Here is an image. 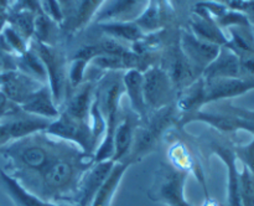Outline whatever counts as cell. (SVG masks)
<instances>
[{"instance_id":"cell-17","label":"cell","mask_w":254,"mask_h":206,"mask_svg":"<svg viewBox=\"0 0 254 206\" xmlns=\"http://www.w3.org/2000/svg\"><path fill=\"white\" fill-rule=\"evenodd\" d=\"M93 84L91 82L79 84L76 88V93L67 102L64 113L72 118L82 122H89L92 102H93Z\"/></svg>"},{"instance_id":"cell-25","label":"cell","mask_w":254,"mask_h":206,"mask_svg":"<svg viewBox=\"0 0 254 206\" xmlns=\"http://www.w3.org/2000/svg\"><path fill=\"white\" fill-rule=\"evenodd\" d=\"M98 26L101 27V30L107 36L113 37L118 41L119 40H126V41L134 44V42H138L139 40L145 36L134 21L101 22V24H98Z\"/></svg>"},{"instance_id":"cell-7","label":"cell","mask_w":254,"mask_h":206,"mask_svg":"<svg viewBox=\"0 0 254 206\" xmlns=\"http://www.w3.org/2000/svg\"><path fill=\"white\" fill-rule=\"evenodd\" d=\"M173 117V108L171 106L165 107L158 111V117H154L148 124L140 128H135L134 132V140L131 149H133V158H141L144 154L149 153L155 145L159 136L163 132L164 127L168 126Z\"/></svg>"},{"instance_id":"cell-41","label":"cell","mask_w":254,"mask_h":206,"mask_svg":"<svg viewBox=\"0 0 254 206\" xmlns=\"http://www.w3.org/2000/svg\"><path fill=\"white\" fill-rule=\"evenodd\" d=\"M73 2H74V9H76V7L78 6L79 4H81V2H82V0H73Z\"/></svg>"},{"instance_id":"cell-27","label":"cell","mask_w":254,"mask_h":206,"mask_svg":"<svg viewBox=\"0 0 254 206\" xmlns=\"http://www.w3.org/2000/svg\"><path fill=\"white\" fill-rule=\"evenodd\" d=\"M35 17H36V14L27 10L11 11L7 15V25H10L20 36L24 37L29 42L34 36Z\"/></svg>"},{"instance_id":"cell-19","label":"cell","mask_w":254,"mask_h":206,"mask_svg":"<svg viewBox=\"0 0 254 206\" xmlns=\"http://www.w3.org/2000/svg\"><path fill=\"white\" fill-rule=\"evenodd\" d=\"M0 179H1L2 185L5 186V189L10 194V196L14 199L15 203H17L21 206H69L42 200L41 198H39V196L34 195L29 190H26L19 183V180H16L14 176L9 175V174L2 170L0 171Z\"/></svg>"},{"instance_id":"cell-13","label":"cell","mask_w":254,"mask_h":206,"mask_svg":"<svg viewBox=\"0 0 254 206\" xmlns=\"http://www.w3.org/2000/svg\"><path fill=\"white\" fill-rule=\"evenodd\" d=\"M114 165L113 160L98 161L96 165L92 166L91 170L86 174L82 180V185L79 188V196L77 204L82 206H91L92 200L97 194L98 189L107 179Z\"/></svg>"},{"instance_id":"cell-8","label":"cell","mask_w":254,"mask_h":206,"mask_svg":"<svg viewBox=\"0 0 254 206\" xmlns=\"http://www.w3.org/2000/svg\"><path fill=\"white\" fill-rule=\"evenodd\" d=\"M9 153L12 154V156L16 158L17 163L27 170L41 174H44L55 161L61 159L57 158L51 149L45 148L44 144H36L32 140L22 143L21 145L17 146V149H10Z\"/></svg>"},{"instance_id":"cell-26","label":"cell","mask_w":254,"mask_h":206,"mask_svg":"<svg viewBox=\"0 0 254 206\" xmlns=\"http://www.w3.org/2000/svg\"><path fill=\"white\" fill-rule=\"evenodd\" d=\"M230 36L226 46L232 50L238 56L254 54V35L251 26H238L228 29Z\"/></svg>"},{"instance_id":"cell-42","label":"cell","mask_w":254,"mask_h":206,"mask_svg":"<svg viewBox=\"0 0 254 206\" xmlns=\"http://www.w3.org/2000/svg\"><path fill=\"white\" fill-rule=\"evenodd\" d=\"M76 206H82V205H78V204H77V205Z\"/></svg>"},{"instance_id":"cell-14","label":"cell","mask_w":254,"mask_h":206,"mask_svg":"<svg viewBox=\"0 0 254 206\" xmlns=\"http://www.w3.org/2000/svg\"><path fill=\"white\" fill-rule=\"evenodd\" d=\"M189 31L197 39L218 46H226L228 42V36L225 31L216 24L212 17L206 14L193 12L189 20Z\"/></svg>"},{"instance_id":"cell-23","label":"cell","mask_w":254,"mask_h":206,"mask_svg":"<svg viewBox=\"0 0 254 206\" xmlns=\"http://www.w3.org/2000/svg\"><path fill=\"white\" fill-rule=\"evenodd\" d=\"M16 67L20 72L37 79L41 83L47 84L49 82L46 67L35 49L29 47L24 54L19 55L16 57Z\"/></svg>"},{"instance_id":"cell-40","label":"cell","mask_w":254,"mask_h":206,"mask_svg":"<svg viewBox=\"0 0 254 206\" xmlns=\"http://www.w3.org/2000/svg\"><path fill=\"white\" fill-rule=\"evenodd\" d=\"M7 15H9V12L6 11V5L0 2V32L7 24Z\"/></svg>"},{"instance_id":"cell-6","label":"cell","mask_w":254,"mask_h":206,"mask_svg":"<svg viewBox=\"0 0 254 206\" xmlns=\"http://www.w3.org/2000/svg\"><path fill=\"white\" fill-rule=\"evenodd\" d=\"M252 89H254V78L248 77L203 79V106L211 102L242 96Z\"/></svg>"},{"instance_id":"cell-35","label":"cell","mask_w":254,"mask_h":206,"mask_svg":"<svg viewBox=\"0 0 254 206\" xmlns=\"http://www.w3.org/2000/svg\"><path fill=\"white\" fill-rule=\"evenodd\" d=\"M228 7L242 12L251 26H254V0H235L228 4Z\"/></svg>"},{"instance_id":"cell-24","label":"cell","mask_w":254,"mask_h":206,"mask_svg":"<svg viewBox=\"0 0 254 206\" xmlns=\"http://www.w3.org/2000/svg\"><path fill=\"white\" fill-rule=\"evenodd\" d=\"M176 106L184 113L198 111L203 106V78L196 79L185 88L180 89Z\"/></svg>"},{"instance_id":"cell-22","label":"cell","mask_w":254,"mask_h":206,"mask_svg":"<svg viewBox=\"0 0 254 206\" xmlns=\"http://www.w3.org/2000/svg\"><path fill=\"white\" fill-rule=\"evenodd\" d=\"M129 164H130L129 161L128 163H123V161H117V163H114L109 175L107 176L104 183L102 184L101 188L98 189L97 194L94 195L91 206H108L114 191L118 188L124 173L128 169Z\"/></svg>"},{"instance_id":"cell-1","label":"cell","mask_w":254,"mask_h":206,"mask_svg":"<svg viewBox=\"0 0 254 206\" xmlns=\"http://www.w3.org/2000/svg\"><path fill=\"white\" fill-rule=\"evenodd\" d=\"M44 132L47 136L72 141L78 145L84 153H89L96 148L89 122L77 121L64 112L54 119Z\"/></svg>"},{"instance_id":"cell-16","label":"cell","mask_w":254,"mask_h":206,"mask_svg":"<svg viewBox=\"0 0 254 206\" xmlns=\"http://www.w3.org/2000/svg\"><path fill=\"white\" fill-rule=\"evenodd\" d=\"M184 185L185 174L180 171H170L159 186V199L169 206H191L184 198Z\"/></svg>"},{"instance_id":"cell-33","label":"cell","mask_w":254,"mask_h":206,"mask_svg":"<svg viewBox=\"0 0 254 206\" xmlns=\"http://www.w3.org/2000/svg\"><path fill=\"white\" fill-rule=\"evenodd\" d=\"M236 158H240L243 161L246 168L250 169L254 175V139L247 145H240L235 149Z\"/></svg>"},{"instance_id":"cell-12","label":"cell","mask_w":254,"mask_h":206,"mask_svg":"<svg viewBox=\"0 0 254 206\" xmlns=\"http://www.w3.org/2000/svg\"><path fill=\"white\" fill-rule=\"evenodd\" d=\"M20 108L27 114L51 119V121L60 116V111L57 108V104L55 102L49 84H44L42 87H40L20 106Z\"/></svg>"},{"instance_id":"cell-10","label":"cell","mask_w":254,"mask_h":206,"mask_svg":"<svg viewBox=\"0 0 254 206\" xmlns=\"http://www.w3.org/2000/svg\"><path fill=\"white\" fill-rule=\"evenodd\" d=\"M201 77L206 81L241 77L240 56L231 49H228L227 46H221L220 52L216 56V59L203 69Z\"/></svg>"},{"instance_id":"cell-5","label":"cell","mask_w":254,"mask_h":206,"mask_svg":"<svg viewBox=\"0 0 254 206\" xmlns=\"http://www.w3.org/2000/svg\"><path fill=\"white\" fill-rule=\"evenodd\" d=\"M150 0H104L94 14L93 20L101 22L135 21Z\"/></svg>"},{"instance_id":"cell-9","label":"cell","mask_w":254,"mask_h":206,"mask_svg":"<svg viewBox=\"0 0 254 206\" xmlns=\"http://www.w3.org/2000/svg\"><path fill=\"white\" fill-rule=\"evenodd\" d=\"M44 83L27 76L20 71H11L2 73L0 91L7 97L12 103L21 106L34 92H36Z\"/></svg>"},{"instance_id":"cell-21","label":"cell","mask_w":254,"mask_h":206,"mask_svg":"<svg viewBox=\"0 0 254 206\" xmlns=\"http://www.w3.org/2000/svg\"><path fill=\"white\" fill-rule=\"evenodd\" d=\"M135 123L129 117H124L118 121L116 132H114V154L113 161H122V159L131 150L134 140V132H135Z\"/></svg>"},{"instance_id":"cell-29","label":"cell","mask_w":254,"mask_h":206,"mask_svg":"<svg viewBox=\"0 0 254 206\" xmlns=\"http://www.w3.org/2000/svg\"><path fill=\"white\" fill-rule=\"evenodd\" d=\"M57 22L45 12L36 14L35 17L34 36L36 42L55 46V37L57 35Z\"/></svg>"},{"instance_id":"cell-2","label":"cell","mask_w":254,"mask_h":206,"mask_svg":"<svg viewBox=\"0 0 254 206\" xmlns=\"http://www.w3.org/2000/svg\"><path fill=\"white\" fill-rule=\"evenodd\" d=\"M143 86L148 108L159 111L170 106L175 87L163 67H148L143 72Z\"/></svg>"},{"instance_id":"cell-15","label":"cell","mask_w":254,"mask_h":206,"mask_svg":"<svg viewBox=\"0 0 254 206\" xmlns=\"http://www.w3.org/2000/svg\"><path fill=\"white\" fill-rule=\"evenodd\" d=\"M122 82L135 116L140 119L145 118L148 114V106L144 97L143 72L139 69H128L122 77Z\"/></svg>"},{"instance_id":"cell-39","label":"cell","mask_w":254,"mask_h":206,"mask_svg":"<svg viewBox=\"0 0 254 206\" xmlns=\"http://www.w3.org/2000/svg\"><path fill=\"white\" fill-rule=\"evenodd\" d=\"M241 76L254 78V54L241 56Z\"/></svg>"},{"instance_id":"cell-37","label":"cell","mask_w":254,"mask_h":206,"mask_svg":"<svg viewBox=\"0 0 254 206\" xmlns=\"http://www.w3.org/2000/svg\"><path fill=\"white\" fill-rule=\"evenodd\" d=\"M19 10H27L34 14H40L42 11L41 0H15L12 11H19Z\"/></svg>"},{"instance_id":"cell-18","label":"cell","mask_w":254,"mask_h":206,"mask_svg":"<svg viewBox=\"0 0 254 206\" xmlns=\"http://www.w3.org/2000/svg\"><path fill=\"white\" fill-rule=\"evenodd\" d=\"M74 178V166L71 161L59 159L55 161L44 174V186L50 191H59L66 189Z\"/></svg>"},{"instance_id":"cell-32","label":"cell","mask_w":254,"mask_h":206,"mask_svg":"<svg viewBox=\"0 0 254 206\" xmlns=\"http://www.w3.org/2000/svg\"><path fill=\"white\" fill-rule=\"evenodd\" d=\"M87 66H88V62L84 61V60L72 59L71 65H69L68 76H67V81L72 88H77L79 84L83 83Z\"/></svg>"},{"instance_id":"cell-36","label":"cell","mask_w":254,"mask_h":206,"mask_svg":"<svg viewBox=\"0 0 254 206\" xmlns=\"http://www.w3.org/2000/svg\"><path fill=\"white\" fill-rule=\"evenodd\" d=\"M19 111H21V108L17 104L9 101L7 97L0 91V119L15 116V114L19 113Z\"/></svg>"},{"instance_id":"cell-28","label":"cell","mask_w":254,"mask_h":206,"mask_svg":"<svg viewBox=\"0 0 254 206\" xmlns=\"http://www.w3.org/2000/svg\"><path fill=\"white\" fill-rule=\"evenodd\" d=\"M134 22L138 25L144 35L158 31L161 26V2L159 0H150L143 14Z\"/></svg>"},{"instance_id":"cell-31","label":"cell","mask_w":254,"mask_h":206,"mask_svg":"<svg viewBox=\"0 0 254 206\" xmlns=\"http://www.w3.org/2000/svg\"><path fill=\"white\" fill-rule=\"evenodd\" d=\"M216 24H217L222 30L238 26H251L247 17H246L242 12L237 11V10L230 9V7H228L220 17L216 19Z\"/></svg>"},{"instance_id":"cell-4","label":"cell","mask_w":254,"mask_h":206,"mask_svg":"<svg viewBox=\"0 0 254 206\" xmlns=\"http://www.w3.org/2000/svg\"><path fill=\"white\" fill-rule=\"evenodd\" d=\"M179 47L193 69L202 74L203 69L216 59L221 46L197 39L189 30H181Z\"/></svg>"},{"instance_id":"cell-34","label":"cell","mask_w":254,"mask_h":206,"mask_svg":"<svg viewBox=\"0 0 254 206\" xmlns=\"http://www.w3.org/2000/svg\"><path fill=\"white\" fill-rule=\"evenodd\" d=\"M41 6L42 11L49 15L57 24H61L64 21V10H62L60 0H41Z\"/></svg>"},{"instance_id":"cell-20","label":"cell","mask_w":254,"mask_h":206,"mask_svg":"<svg viewBox=\"0 0 254 206\" xmlns=\"http://www.w3.org/2000/svg\"><path fill=\"white\" fill-rule=\"evenodd\" d=\"M215 153L226 164L228 170V205L242 206L240 194V173L236 166V154L231 149L225 146H217Z\"/></svg>"},{"instance_id":"cell-38","label":"cell","mask_w":254,"mask_h":206,"mask_svg":"<svg viewBox=\"0 0 254 206\" xmlns=\"http://www.w3.org/2000/svg\"><path fill=\"white\" fill-rule=\"evenodd\" d=\"M228 113L233 114V116L238 117V118L243 119V121L247 122L251 127V133L254 134V111H250V109H243L238 108V107L230 106L227 108Z\"/></svg>"},{"instance_id":"cell-30","label":"cell","mask_w":254,"mask_h":206,"mask_svg":"<svg viewBox=\"0 0 254 206\" xmlns=\"http://www.w3.org/2000/svg\"><path fill=\"white\" fill-rule=\"evenodd\" d=\"M240 194L242 206H254V175L246 166L240 173Z\"/></svg>"},{"instance_id":"cell-11","label":"cell","mask_w":254,"mask_h":206,"mask_svg":"<svg viewBox=\"0 0 254 206\" xmlns=\"http://www.w3.org/2000/svg\"><path fill=\"white\" fill-rule=\"evenodd\" d=\"M192 122H202V123L208 124V126L215 127L216 129L221 132H236L240 129H245V131H251L250 124L243 119L238 118V117L233 116V114H215L210 113V112H202V111H195L191 113H186L183 117L180 122V126H185V124L192 123Z\"/></svg>"},{"instance_id":"cell-3","label":"cell","mask_w":254,"mask_h":206,"mask_svg":"<svg viewBox=\"0 0 254 206\" xmlns=\"http://www.w3.org/2000/svg\"><path fill=\"white\" fill-rule=\"evenodd\" d=\"M36 52L41 57L49 77V87L51 89V93L54 96L55 102L59 106L64 98V86L67 81V73L64 69V62L62 59V55L59 50L55 49V46L50 45L40 44L36 42Z\"/></svg>"}]
</instances>
